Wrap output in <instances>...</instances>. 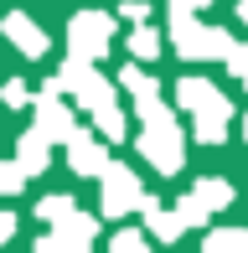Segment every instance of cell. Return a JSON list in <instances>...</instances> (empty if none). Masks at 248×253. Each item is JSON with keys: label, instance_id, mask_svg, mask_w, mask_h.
<instances>
[{"label": "cell", "instance_id": "obj_1", "mask_svg": "<svg viewBox=\"0 0 248 253\" xmlns=\"http://www.w3.org/2000/svg\"><path fill=\"white\" fill-rule=\"evenodd\" d=\"M140 155L150 160V170H161V176H176V170H186V134L176 129V114L171 119H155L140 129Z\"/></svg>", "mask_w": 248, "mask_h": 253}, {"label": "cell", "instance_id": "obj_2", "mask_svg": "<svg viewBox=\"0 0 248 253\" xmlns=\"http://www.w3.org/2000/svg\"><path fill=\"white\" fill-rule=\"evenodd\" d=\"M57 83H62V93H73L83 109H98V103L114 98V83H109V78L98 73V62H88V57H67Z\"/></svg>", "mask_w": 248, "mask_h": 253}, {"label": "cell", "instance_id": "obj_3", "mask_svg": "<svg viewBox=\"0 0 248 253\" xmlns=\"http://www.w3.org/2000/svg\"><path fill=\"white\" fill-rule=\"evenodd\" d=\"M134 202H140V170L109 160V166L98 170V212L104 217H129Z\"/></svg>", "mask_w": 248, "mask_h": 253}, {"label": "cell", "instance_id": "obj_4", "mask_svg": "<svg viewBox=\"0 0 248 253\" xmlns=\"http://www.w3.org/2000/svg\"><path fill=\"white\" fill-rule=\"evenodd\" d=\"M67 42H73V57H88V62L109 57V47H114V16H104V10L73 16L67 21Z\"/></svg>", "mask_w": 248, "mask_h": 253}, {"label": "cell", "instance_id": "obj_5", "mask_svg": "<svg viewBox=\"0 0 248 253\" xmlns=\"http://www.w3.org/2000/svg\"><path fill=\"white\" fill-rule=\"evenodd\" d=\"M52 233L37 243V253H67V248H88L98 238V217L78 212V207H67V212L57 217V222H47Z\"/></svg>", "mask_w": 248, "mask_h": 253}, {"label": "cell", "instance_id": "obj_6", "mask_svg": "<svg viewBox=\"0 0 248 253\" xmlns=\"http://www.w3.org/2000/svg\"><path fill=\"white\" fill-rule=\"evenodd\" d=\"M176 103H181L186 114H228L233 119V103H228V93H222V88H212L207 78H181V83H176Z\"/></svg>", "mask_w": 248, "mask_h": 253}, {"label": "cell", "instance_id": "obj_7", "mask_svg": "<svg viewBox=\"0 0 248 253\" xmlns=\"http://www.w3.org/2000/svg\"><path fill=\"white\" fill-rule=\"evenodd\" d=\"M62 145H67V166H73L78 176H98V170L109 166V145L93 140L88 129H78V124H73V134H67Z\"/></svg>", "mask_w": 248, "mask_h": 253}, {"label": "cell", "instance_id": "obj_8", "mask_svg": "<svg viewBox=\"0 0 248 253\" xmlns=\"http://www.w3.org/2000/svg\"><path fill=\"white\" fill-rule=\"evenodd\" d=\"M31 103H37V129L47 134L52 145H62L67 134H73L78 114H73V109H67V103H62V93H37Z\"/></svg>", "mask_w": 248, "mask_h": 253}, {"label": "cell", "instance_id": "obj_9", "mask_svg": "<svg viewBox=\"0 0 248 253\" xmlns=\"http://www.w3.org/2000/svg\"><path fill=\"white\" fill-rule=\"evenodd\" d=\"M0 37H5L10 42V47H16L21 57H41V52H47L52 47V42H47V31H41L37 26V21H31L26 16V10H10V16L5 21H0Z\"/></svg>", "mask_w": 248, "mask_h": 253}, {"label": "cell", "instance_id": "obj_10", "mask_svg": "<svg viewBox=\"0 0 248 253\" xmlns=\"http://www.w3.org/2000/svg\"><path fill=\"white\" fill-rule=\"evenodd\" d=\"M134 212L145 217V233H150V243H176V238L186 233L181 217H176V207H161L155 197H145V191H140V202H134Z\"/></svg>", "mask_w": 248, "mask_h": 253}, {"label": "cell", "instance_id": "obj_11", "mask_svg": "<svg viewBox=\"0 0 248 253\" xmlns=\"http://www.w3.org/2000/svg\"><path fill=\"white\" fill-rule=\"evenodd\" d=\"M16 166L26 170V176H41V170L52 166V140H47L41 129H26V134L16 140Z\"/></svg>", "mask_w": 248, "mask_h": 253}, {"label": "cell", "instance_id": "obj_12", "mask_svg": "<svg viewBox=\"0 0 248 253\" xmlns=\"http://www.w3.org/2000/svg\"><path fill=\"white\" fill-rule=\"evenodd\" d=\"M165 31H171V47L181 52V57H197V42H202L197 10H181V5H171V16H165Z\"/></svg>", "mask_w": 248, "mask_h": 253}, {"label": "cell", "instance_id": "obj_13", "mask_svg": "<svg viewBox=\"0 0 248 253\" xmlns=\"http://www.w3.org/2000/svg\"><path fill=\"white\" fill-rule=\"evenodd\" d=\"M124 47H129L134 62H155V57L165 52V47H161V31H155V26H145V21H134V31L124 37Z\"/></svg>", "mask_w": 248, "mask_h": 253}, {"label": "cell", "instance_id": "obj_14", "mask_svg": "<svg viewBox=\"0 0 248 253\" xmlns=\"http://www.w3.org/2000/svg\"><path fill=\"white\" fill-rule=\"evenodd\" d=\"M88 114H93L98 134H104L109 145H114V140H124V134H129V119H124V109H119L114 98H109V103H98V109H88Z\"/></svg>", "mask_w": 248, "mask_h": 253}, {"label": "cell", "instance_id": "obj_15", "mask_svg": "<svg viewBox=\"0 0 248 253\" xmlns=\"http://www.w3.org/2000/svg\"><path fill=\"white\" fill-rule=\"evenodd\" d=\"M191 197H197L202 207H207V212H228V207H233V186H228L222 176H202Z\"/></svg>", "mask_w": 248, "mask_h": 253}, {"label": "cell", "instance_id": "obj_16", "mask_svg": "<svg viewBox=\"0 0 248 253\" xmlns=\"http://www.w3.org/2000/svg\"><path fill=\"white\" fill-rule=\"evenodd\" d=\"M202 248L207 253H238V248H248V227H217V233L202 238Z\"/></svg>", "mask_w": 248, "mask_h": 253}, {"label": "cell", "instance_id": "obj_17", "mask_svg": "<svg viewBox=\"0 0 248 253\" xmlns=\"http://www.w3.org/2000/svg\"><path fill=\"white\" fill-rule=\"evenodd\" d=\"M228 47H233V31L228 26H202V42H197V57H228Z\"/></svg>", "mask_w": 248, "mask_h": 253}, {"label": "cell", "instance_id": "obj_18", "mask_svg": "<svg viewBox=\"0 0 248 253\" xmlns=\"http://www.w3.org/2000/svg\"><path fill=\"white\" fill-rule=\"evenodd\" d=\"M191 134H197L202 145H222V140H228V114H207V109H202Z\"/></svg>", "mask_w": 248, "mask_h": 253}, {"label": "cell", "instance_id": "obj_19", "mask_svg": "<svg viewBox=\"0 0 248 253\" xmlns=\"http://www.w3.org/2000/svg\"><path fill=\"white\" fill-rule=\"evenodd\" d=\"M134 119H140V124H155V119H171V109H165L161 93L150 88V93H134Z\"/></svg>", "mask_w": 248, "mask_h": 253}, {"label": "cell", "instance_id": "obj_20", "mask_svg": "<svg viewBox=\"0 0 248 253\" xmlns=\"http://www.w3.org/2000/svg\"><path fill=\"white\" fill-rule=\"evenodd\" d=\"M119 88H129V93H150V88H161V83H155L150 73H140L134 62H124L119 67Z\"/></svg>", "mask_w": 248, "mask_h": 253}, {"label": "cell", "instance_id": "obj_21", "mask_svg": "<svg viewBox=\"0 0 248 253\" xmlns=\"http://www.w3.org/2000/svg\"><path fill=\"white\" fill-rule=\"evenodd\" d=\"M176 217H181V227H207V207H202L197 197H181V202H176Z\"/></svg>", "mask_w": 248, "mask_h": 253}, {"label": "cell", "instance_id": "obj_22", "mask_svg": "<svg viewBox=\"0 0 248 253\" xmlns=\"http://www.w3.org/2000/svg\"><path fill=\"white\" fill-rule=\"evenodd\" d=\"M26 181H31V176L16 166V160H0V197H16V191L26 186Z\"/></svg>", "mask_w": 248, "mask_h": 253}, {"label": "cell", "instance_id": "obj_23", "mask_svg": "<svg viewBox=\"0 0 248 253\" xmlns=\"http://www.w3.org/2000/svg\"><path fill=\"white\" fill-rule=\"evenodd\" d=\"M150 248V233H140V227H119L114 233V253H140Z\"/></svg>", "mask_w": 248, "mask_h": 253}, {"label": "cell", "instance_id": "obj_24", "mask_svg": "<svg viewBox=\"0 0 248 253\" xmlns=\"http://www.w3.org/2000/svg\"><path fill=\"white\" fill-rule=\"evenodd\" d=\"M222 62H228V73H233V78H238V83L248 88V42H233Z\"/></svg>", "mask_w": 248, "mask_h": 253}, {"label": "cell", "instance_id": "obj_25", "mask_svg": "<svg viewBox=\"0 0 248 253\" xmlns=\"http://www.w3.org/2000/svg\"><path fill=\"white\" fill-rule=\"evenodd\" d=\"M67 207H73V197H62V191H57V197H41V202H37V217H41V222H57Z\"/></svg>", "mask_w": 248, "mask_h": 253}, {"label": "cell", "instance_id": "obj_26", "mask_svg": "<svg viewBox=\"0 0 248 253\" xmlns=\"http://www.w3.org/2000/svg\"><path fill=\"white\" fill-rule=\"evenodd\" d=\"M0 98H5L10 109H26V103H31V93H26V83H21V78H10V83L0 88Z\"/></svg>", "mask_w": 248, "mask_h": 253}, {"label": "cell", "instance_id": "obj_27", "mask_svg": "<svg viewBox=\"0 0 248 253\" xmlns=\"http://www.w3.org/2000/svg\"><path fill=\"white\" fill-rule=\"evenodd\" d=\"M119 16L124 21H150V0H119Z\"/></svg>", "mask_w": 248, "mask_h": 253}, {"label": "cell", "instance_id": "obj_28", "mask_svg": "<svg viewBox=\"0 0 248 253\" xmlns=\"http://www.w3.org/2000/svg\"><path fill=\"white\" fill-rule=\"evenodd\" d=\"M10 238H16V217L0 212V243H10Z\"/></svg>", "mask_w": 248, "mask_h": 253}, {"label": "cell", "instance_id": "obj_29", "mask_svg": "<svg viewBox=\"0 0 248 253\" xmlns=\"http://www.w3.org/2000/svg\"><path fill=\"white\" fill-rule=\"evenodd\" d=\"M171 5H181V10H202V5H212V0H171Z\"/></svg>", "mask_w": 248, "mask_h": 253}, {"label": "cell", "instance_id": "obj_30", "mask_svg": "<svg viewBox=\"0 0 248 253\" xmlns=\"http://www.w3.org/2000/svg\"><path fill=\"white\" fill-rule=\"evenodd\" d=\"M238 21H248V0H238Z\"/></svg>", "mask_w": 248, "mask_h": 253}, {"label": "cell", "instance_id": "obj_31", "mask_svg": "<svg viewBox=\"0 0 248 253\" xmlns=\"http://www.w3.org/2000/svg\"><path fill=\"white\" fill-rule=\"evenodd\" d=\"M243 134H248V114H243Z\"/></svg>", "mask_w": 248, "mask_h": 253}]
</instances>
